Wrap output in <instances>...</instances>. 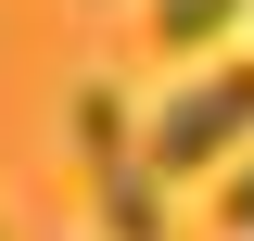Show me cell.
<instances>
[{
    "mask_svg": "<svg viewBox=\"0 0 254 241\" xmlns=\"http://www.w3.org/2000/svg\"><path fill=\"white\" fill-rule=\"evenodd\" d=\"M242 140H254V63H190L178 89L140 115V165H153V178H203V165H229Z\"/></svg>",
    "mask_w": 254,
    "mask_h": 241,
    "instance_id": "obj_1",
    "label": "cell"
},
{
    "mask_svg": "<svg viewBox=\"0 0 254 241\" xmlns=\"http://www.w3.org/2000/svg\"><path fill=\"white\" fill-rule=\"evenodd\" d=\"M64 115H76V152H89V190H102V241H165V178L140 165V127H127V102L89 76Z\"/></svg>",
    "mask_w": 254,
    "mask_h": 241,
    "instance_id": "obj_2",
    "label": "cell"
},
{
    "mask_svg": "<svg viewBox=\"0 0 254 241\" xmlns=\"http://www.w3.org/2000/svg\"><path fill=\"white\" fill-rule=\"evenodd\" d=\"M229 26H242V0H153V38L178 63H203V38H229Z\"/></svg>",
    "mask_w": 254,
    "mask_h": 241,
    "instance_id": "obj_3",
    "label": "cell"
},
{
    "mask_svg": "<svg viewBox=\"0 0 254 241\" xmlns=\"http://www.w3.org/2000/svg\"><path fill=\"white\" fill-rule=\"evenodd\" d=\"M229 229L254 241V165H242V178H229Z\"/></svg>",
    "mask_w": 254,
    "mask_h": 241,
    "instance_id": "obj_4",
    "label": "cell"
}]
</instances>
